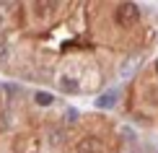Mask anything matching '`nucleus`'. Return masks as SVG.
<instances>
[{
    "label": "nucleus",
    "mask_w": 158,
    "mask_h": 153,
    "mask_svg": "<svg viewBox=\"0 0 158 153\" xmlns=\"http://www.w3.org/2000/svg\"><path fill=\"white\" fill-rule=\"evenodd\" d=\"M117 104V91H104L101 96L96 99V106H101V109H109V106Z\"/></svg>",
    "instance_id": "f257e3e1"
},
{
    "label": "nucleus",
    "mask_w": 158,
    "mask_h": 153,
    "mask_svg": "<svg viewBox=\"0 0 158 153\" xmlns=\"http://www.w3.org/2000/svg\"><path fill=\"white\" fill-rule=\"evenodd\" d=\"M52 101H55V96H52V94H47V91H39V94H36V104L47 106V104H52Z\"/></svg>",
    "instance_id": "f03ea898"
}]
</instances>
